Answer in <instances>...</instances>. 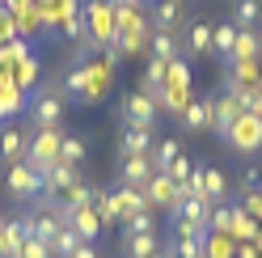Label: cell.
I'll return each instance as SVG.
<instances>
[{"mask_svg": "<svg viewBox=\"0 0 262 258\" xmlns=\"http://www.w3.org/2000/svg\"><path fill=\"white\" fill-rule=\"evenodd\" d=\"M59 140H63V132L59 127H34L30 132V144H26V165L30 169H38V174H47L59 161Z\"/></svg>", "mask_w": 262, "mask_h": 258, "instance_id": "cell-1", "label": "cell"}, {"mask_svg": "<svg viewBox=\"0 0 262 258\" xmlns=\"http://www.w3.org/2000/svg\"><path fill=\"white\" fill-rule=\"evenodd\" d=\"M80 22H85V34L93 38V47H106V42H114V34H119V17H114L110 0H89Z\"/></svg>", "mask_w": 262, "mask_h": 258, "instance_id": "cell-2", "label": "cell"}, {"mask_svg": "<svg viewBox=\"0 0 262 258\" xmlns=\"http://www.w3.org/2000/svg\"><path fill=\"white\" fill-rule=\"evenodd\" d=\"M224 140L233 144L237 153H245V157L262 153V115H258V110H241L237 123H233V132H228Z\"/></svg>", "mask_w": 262, "mask_h": 258, "instance_id": "cell-3", "label": "cell"}, {"mask_svg": "<svg viewBox=\"0 0 262 258\" xmlns=\"http://www.w3.org/2000/svg\"><path fill=\"white\" fill-rule=\"evenodd\" d=\"M63 110H68V98H63L55 85H42V89L34 93L30 115H34V127H59V123H63Z\"/></svg>", "mask_w": 262, "mask_h": 258, "instance_id": "cell-4", "label": "cell"}, {"mask_svg": "<svg viewBox=\"0 0 262 258\" xmlns=\"http://www.w3.org/2000/svg\"><path fill=\"white\" fill-rule=\"evenodd\" d=\"M140 190H144V199H148L152 207H169V212H178V203L186 199V186H178L169 174H161V169H152V178Z\"/></svg>", "mask_w": 262, "mask_h": 258, "instance_id": "cell-5", "label": "cell"}, {"mask_svg": "<svg viewBox=\"0 0 262 258\" xmlns=\"http://www.w3.org/2000/svg\"><path fill=\"white\" fill-rule=\"evenodd\" d=\"M5 186H9L13 199H38V195H42V174L30 169L26 161H13L9 174H5Z\"/></svg>", "mask_w": 262, "mask_h": 258, "instance_id": "cell-6", "label": "cell"}, {"mask_svg": "<svg viewBox=\"0 0 262 258\" xmlns=\"http://www.w3.org/2000/svg\"><path fill=\"white\" fill-rule=\"evenodd\" d=\"M157 115H161V106H157L144 89H136V93H127V98H123V119H127V127H152Z\"/></svg>", "mask_w": 262, "mask_h": 258, "instance_id": "cell-7", "label": "cell"}, {"mask_svg": "<svg viewBox=\"0 0 262 258\" xmlns=\"http://www.w3.org/2000/svg\"><path fill=\"white\" fill-rule=\"evenodd\" d=\"M237 115H241V102H237V93L233 89H224L216 102H211V132H216L220 140L233 132V123H237Z\"/></svg>", "mask_w": 262, "mask_h": 258, "instance_id": "cell-8", "label": "cell"}, {"mask_svg": "<svg viewBox=\"0 0 262 258\" xmlns=\"http://www.w3.org/2000/svg\"><path fill=\"white\" fill-rule=\"evenodd\" d=\"M152 127H123L119 136V153L123 157H152Z\"/></svg>", "mask_w": 262, "mask_h": 258, "instance_id": "cell-9", "label": "cell"}, {"mask_svg": "<svg viewBox=\"0 0 262 258\" xmlns=\"http://www.w3.org/2000/svg\"><path fill=\"white\" fill-rule=\"evenodd\" d=\"M72 182H80L76 165H63V161H55V165L42 174V195H47V199H59V195H63V190H68Z\"/></svg>", "mask_w": 262, "mask_h": 258, "instance_id": "cell-10", "label": "cell"}, {"mask_svg": "<svg viewBox=\"0 0 262 258\" xmlns=\"http://www.w3.org/2000/svg\"><path fill=\"white\" fill-rule=\"evenodd\" d=\"M102 216H97V207L89 203V207H76V212H68V229L80 237V241H93L97 233H102Z\"/></svg>", "mask_w": 262, "mask_h": 258, "instance_id": "cell-11", "label": "cell"}, {"mask_svg": "<svg viewBox=\"0 0 262 258\" xmlns=\"http://www.w3.org/2000/svg\"><path fill=\"white\" fill-rule=\"evenodd\" d=\"M152 178V157H123V169H119V182L123 186H144Z\"/></svg>", "mask_w": 262, "mask_h": 258, "instance_id": "cell-12", "label": "cell"}, {"mask_svg": "<svg viewBox=\"0 0 262 258\" xmlns=\"http://www.w3.org/2000/svg\"><path fill=\"white\" fill-rule=\"evenodd\" d=\"M228 85L233 89H262V59H237Z\"/></svg>", "mask_w": 262, "mask_h": 258, "instance_id": "cell-13", "label": "cell"}, {"mask_svg": "<svg viewBox=\"0 0 262 258\" xmlns=\"http://www.w3.org/2000/svg\"><path fill=\"white\" fill-rule=\"evenodd\" d=\"M63 224H68V220H63L59 212H47V207H42V212H34V216H30V233H34L38 241H47V246H51V241L59 237V229H63Z\"/></svg>", "mask_w": 262, "mask_h": 258, "instance_id": "cell-14", "label": "cell"}, {"mask_svg": "<svg viewBox=\"0 0 262 258\" xmlns=\"http://www.w3.org/2000/svg\"><path fill=\"white\" fill-rule=\"evenodd\" d=\"M182 123H186V132H211V102L207 98H190L182 106Z\"/></svg>", "mask_w": 262, "mask_h": 258, "instance_id": "cell-15", "label": "cell"}, {"mask_svg": "<svg viewBox=\"0 0 262 258\" xmlns=\"http://www.w3.org/2000/svg\"><path fill=\"white\" fill-rule=\"evenodd\" d=\"M0 229H5V258H17V254H21V246H26V237H30V216L5 220Z\"/></svg>", "mask_w": 262, "mask_h": 258, "instance_id": "cell-16", "label": "cell"}, {"mask_svg": "<svg viewBox=\"0 0 262 258\" xmlns=\"http://www.w3.org/2000/svg\"><path fill=\"white\" fill-rule=\"evenodd\" d=\"M178 22H182V0H157V5H152V30L173 34Z\"/></svg>", "mask_w": 262, "mask_h": 258, "instance_id": "cell-17", "label": "cell"}, {"mask_svg": "<svg viewBox=\"0 0 262 258\" xmlns=\"http://www.w3.org/2000/svg\"><path fill=\"white\" fill-rule=\"evenodd\" d=\"M186 51H190V55H211V22L194 17V22L186 26Z\"/></svg>", "mask_w": 262, "mask_h": 258, "instance_id": "cell-18", "label": "cell"}, {"mask_svg": "<svg viewBox=\"0 0 262 258\" xmlns=\"http://www.w3.org/2000/svg\"><path fill=\"white\" fill-rule=\"evenodd\" d=\"M26 144H30V136L21 132V127H5V132H0V157L13 165V161L26 157Z\"/></svg>", "mask_w": 262, "mask_h": 258, "instance_id": "cell-19", "label": "cell"}, {"mask_svg": "<svg viewBox=\"0 0 262 258\" xmlns=\"http://www.w3.org/2000/svg\"><path fill=\"white\" fill-rule=\"evenodd\" d=\"M258 229H262V224H258V220L237 203V207H233V224H228V237H233V241H254Z\"/></svg>", "mask_w": 262, "mask_h": 258, "instance_id": "cell-20", "label": "cell"}, {"mask_svg": "<svg viewBox=\"0 0 262 258\" xmlns=\"http://www.w3.org/2000/svg\"><path fill=\"white\" fill-rule=\"evenodd\" d=\"M233 47H237V26H233V22H220V26H211V55H224V59H233Z\"/></svg>", "mask_w": 262, "mask_h": 258, "instance_id": "cell-21", "label": "cell"}, {"mask_svg": "<svg viewBox=\"0 0 262 258\" xmlns=\"http://www.w3.org/2000/svg\"><path fill=\"white\" fill-rule=\"evenodd\" d=\"M123 246H127V258H152L161 250V241H157V233H127Z\"/></svg>", "mask_w": 262, "mask_h": 258, "instance_id": "cell-22", "label": "cell"}, {"mask_svg": "<svg viewBox=\"0 0 262 258\" xmlns=\"http://www.w3.org/2000/svg\"><path fill=\"white\" fill-rule=\"evenodd\" d=\"M262 22V0H237L233 5V26L237 30H258Z\"/></svg>", "mask_w": 262, "mask_h": 258, "instance_id": "cell-23", "label": "cell"}, {"mask_svg": "<svg viewBox=\"0 0 262 258\" xmlns=\"http://www.w3.org/2000/svg\"><path fill=\"white\" fill-rule=\"evenodd\" d=\"M237 59H262V34H258V30H237L233 63H237Z\"/></svg>", "mask_w": 262, "mask_h": 258, "instance_id": "cell-24", "label": "cell"}, {"mask_svg": "<svg viewBox=\"0 0 262 258\" xmlns=\"http://www.w3.org/2000/svg\"><path fill=\"white\" fill-rule=\"evenodd\" d=\"M237 254V241L228 233H207L203 237V258H233Z\"/></svg>", "mask_w": 262, "mask_h": 258, "instance_id": "cell-25", "label": "cell"}, {"mask_svg": "<svg viewBox=\"0 0 262 258\" xmlns=\"http://www.w3.org/2000/svg\"><path fill=\"white\" fill-rule=\"evenodd\" d=\"M178 157H182V144H178V140H157V144H152V169L165 174Z\"/></svg>", "mask_w": 262, "mask_h": 258, "instance_id": "cell-26", "label": "cell"}, {"mask_svg": "<svg viewBox=\"0 0 262 258\" xmlns=\"http://www.w3.org/2000/svg\"><path fill=\"white\" fill-rule=\"evenodd\" d=\"M85 153H89V140H80V136H63L59 140V161L63 165H80Z\"/></svg>", "mask_w": 262, "mask_h": 258, "instance_id": "cell-27", "label": "cell"}, {"mask_svg": "<svg viewBox=\"0 0 262 258\" xmlns=\"http://www.w3.org/2000/svg\"><path fill=\"white\" fill-rule=\"evenodd\" d=\"M148 42H152V59H178V38L173 34H165V30H152L148 34Z\"/></svg>", "mask_w": 262, "mask_h": 258, "instance_id": "cell-28", "label": "cell"}, {"mask_svg": "<svg viewBox=\"0 0 262 258\" xmlns=\"http://www.w3.org/2000/svg\"><path fill=\"white\" fill-rule=\"evenodd\" d=\"M224 190H228L224 174H220V169H203V199L216 203V199H224Z\"/></svg>", "mask_w": 262, "mask_h": 258, "instance_id": "cell-29", "label": "cell"}, {"mask_svg": "<svg viewBox=\"0 0 262 258\" xmlns=\"http://www.w3.org/2000/svg\"><path fill=\"white\" fill-rule=\"evenodd\" d=\"M76 246H80V237L68 229V224H63V229H59V237L51 241V254H55V258H72V250H76Z\"/></svg>", "mask_w": 262, "mask_h": 258, "instance_id": "cell-30", "label": "cell"}, {"mask_svg": "<svg viewBox=\"0 0 262 258\" xmlns=\"http://www.w3.org/2000/svg\"><path fill=\"white\" fill-rule=\"evenodd\" d=\"M17 258H55V254H51V246H47V241H38L34 233H30V237H26V246H21V254H17Z\"/></svg>", "mask_w": 262, "mask_h": 258, "instance_id": "cell-31", "label": "cell"}, {"mask_svg": "<svg viewBox=\"0 0 262 258\" xmlns=\"http://www.w3.org/2000/svg\"><path fill=\"white\" fill-rule=\"evenodd\" d=\"M17 106H21V93H17V85H0V115H13Z\"/></svg>", "mask_w": 262, "mask_h": 258, "instance_id": "cell-32", "label": "cell"}, {"mask_svg": "<svg viewBox=\"0 0 262 258\" xmlns=\"http://www.w3.org/2000/svg\"><path fill=\"white\" fill-rule=\"evenodd\" d=\"M127 233H157V220H152V212L131 216V220H127Z\"/></svg>", "mask_w": 262, "mask_h": 258, "instance_id": "cell-33", "label": "cell"}, {"mask_svg": "<svg viewBox=\"0 0 262 258\" xmlns=\"http://www.w3.org/2000/svg\"><path fill=\"white\" fill-rule=\"evenodd\" d=\"M165 174H169V178H173L178 186H186V178H190V161H186V157H178V161H173V165H169Z\"/></svg>", "mask_w": 262, "mask_h": 258, "instance_id": "cell-34", "label": "cell"}, {"mask_svg": "<svg viewBox=\"0 0 262 258\" xmlns=\"http://www.w3.org/2000/svg\"><path fill=\"white\" fill-rule=\"evenodd\" d=\"M72 258H102V254L93 250V241H80V246L72 250Z\"/></svg>", "mask_w": 262, "mask_h": 258, "instance_id": "cell-35", "label": "cell"}, {"mask_svg": "<svg viewBox=\"0 0 262 258\" xmlns=\"http://www.w3.org/2000/svg\"><path fill=\"white\" fill-rule=\"evenodd\" d=\"M26 5H30V0H5V9H9V13H21Z\"/></svg>", "mask_w": 262, "mask_h": 258, "instance_id": "cell-36", "label": "cell"}, {"mask_svg": "<svg viewBox=\"0 0 262 258\" xmlns=\"http://www.w3.org/2000/svg\"><path fill=\"white\" fill-rule=\"evenodd\" d=\"M114 9H140V0H110Z\"/></svg>", "mask_w": 262, "mask_h": 258, "instance_id": "cell-37", "label": "cell"}, {"mask_svg": "<svg viewBox=\"0 0 262 258\" xmlns=\"http://www.w3.org/2000/svg\"><path fill=\"white\" fill-rule=\"evenodd\" d=\"M152 258H173V250H165V246H161V250H157Z\"/></svg>", "mask_w": 262, "mask_h": 258, "instance_id": "cell-38", "label": "cell"}, {"mask_svg": "<svg viewBox=\"0 0 262 258\" xmlns=\"http://www.w3.org/2000/svg\"><path fill=\"white\" fill-rule=\"evenodd\" d=\"M0 258H5V229H0Z\"/></svg>", "mask_w": 262, "mask_h": 258, "instance_id": "cell-39", "label": "cell"}, {"mask_svg": "<svg viewBox=\"0 0 262 258\" xmlns=\"http://www.w3.org/2000/svg\"><path fill=\"white\" fill-rule=\"evenodd\" d=\"M258 115H262V93H258Z\"/></svg>", "mask_w": 262, "mask_h": 258, "instance_id": "cell-40", "label": "cell"}, {"mask_svg": "<svg viewBox=\"0 0 262 258\" xmlns=\"http://www.w3.org/2000/svg\"><path fill=\"white\" fill-rule=\"evenodd\" d=\"M0 13H9V9H5V0H0Z\"/></svg>", "mask_w": 262, "mask_h": 258, "instance_id": "cell-41", "label": "cell"}]
</instances>
